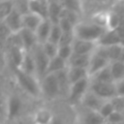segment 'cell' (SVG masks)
Returning <instances> with one entry per match:
<instances>
[{
    "mask_svg": "<svg viewBox=\"0 0 124 124\" xmlns=\"http://www.w3.org/2000/svg\"><path fill=\"white\" fill-rule=\"evenodd\" d=\"M98 44L90 41H85V40H80L75 38L72 47H73V52L75 54H81V55H91L97 48Z\"/></svg>",
    "mask_w": 124,
    "mask_h": 124,
    "instance_id": "ba28073f",
    "label": "cell"
},
{
    "mask_svg": "<svg viewBox=\"0 0 124 124\" xmlns=\"http://www.w3.org/2000/svg\"><path fill=\"white\" fill-rule=\"evenodd\" d=\"M60 18H65V19L69 20L74 26H76L79 22L78 12L72 10V9H68V8H63V10L61 12Z\"/></svg>",
    "mask_w": 124,
    "mask_h": 124,
    "instance_id": "83f0119b",
    "label": "cell"
},
{
    "mask_svg": "<svg viewBox=\"0 0 124 124\" xmlns=\"http://www.w3.org/2000/svg\"><path fill=\"white\" fill-rule=\"evenodd\" d=\"M107 30V28L93 22L92 20L79 21L74 28V35L77 39L98 43Z\"/></svg>",
    "mask_w": 124,
    "mask_h": 124,
    "instance_id": "6da1fadb",
    "label": "cell"
},
{
    "mask_svg": "<svg viewBox=\"0 0 124 124\" xmlns=\"http://www.w3.org/2000/svg\"><path fill=\"white\" fill-rule=\"evenodd\" d=\"M109 65L108 67H106L105 69L101 70L100 72H98L93 77L89 78V79L90 80H94V81H99V82H114L113 78H112L111 72H110Z\"/></svg>",
    "mask_w": 124,
    "mask_h": 124,
    "instance_id": "484cf974",
    "label": "cell"
},
{
    "mask_svg": "<svg viewBox=\"0 0 124 124\" xmlns=\"http://www.w3.org/2000/svg\"><path fill=\"white\" fill-rule=\"evenodd\" d=\"M63 5L58 0L49 1L48 0V19L52 23H58L61 16V12L63 10Z\"/></svg>",
    "mask_w": 124,
    "mask_h": 124,
    "instance_id": "e0dca14e",
    "label": "cell"
},
{
    "mask_svg": "<svg viewBox=\"0 0 124 124\" xmlns=\"http://www.w3.org/2000/svg\"><path fill=\"white\" fill-rule=\"evenodd\" d=\"M90 57L91 55H81V54H75L70 57L68 60V67H73V68H83L87 69L89 62H90Z\"/></svg>",
    "mask_w": 124,
    "mask_h": 124,
    "instance_id": "ffe728a7",
    "label": "cell"
},
{
    "mask_svg": "<svg viewBox=\"0 0 124 124\" xmlns=\"http://www.w3.org/2000/svg\"><path fill=\"white\" fill-rule=\"evenodd\" d=\"M14 10L13 0H0V21H4Z\"/></svg>",
    "mask_w": 124,
    "mask_h": 124,
    "instance_id": "4316f807",
    "label": "cell"
},
{
    "mask_svg": "<svg viewBox=\"0 0 124 124\" xmlns=\"http://www.w3.org/2000/svg\"><path fill=\"white\" fill-rule=\"evenodd\" d=\"M105 102H106L105 100H103L102 98H100L99 96L94 94L92 91L88 90L85 93V95L82 97L80 104H81L82 108H84L95 110V111L99 112L100 108H102V106L104 105Z\"/></svg>",
    "mask_w": 124,
    "mask_h": 124,
    "instance_id": "30bf717a",
    "label": "cell"
},
{
    "mask_svg": "<svg viewBox=\"0 0 124 124\" xmlns=\"http://www.w3.org/2000/svg\"><path fill=\"white\" fill-rule=\"evenodd\" d=\"M30 52H31V54L34 58V61H35L37 77L41 78V79H42L46 75L47 67H48V63H49V58L44 52L41 44H38L33 49L30 50Z\"/></svg>",
    "mask_w": 124,
    "mask_h": 124,
    "instance_id": "277c9868",
    "label": "cell"
},
{
    "mask_svg": "<svg viewBox=\"0 0 124 124\" xmlns=\"http://www.w3.org/2000/svg\"><path fill=\"white\" fill-rule=\"evenodd\" d=\"M17 34L20 38L22 46L26 51H30L39 44L36 33L34 31H31L26 28H22Z\"/></svg>",
    "mask_w": 124,
    "mask_h": 124,
    "instance_id": "8fae6325",
    "label": "cell"
},
{
    "mask_svg": "<svg viewBox=\"0 0 124 124\" xmlns=\"http://www.w3.org/2000/svg\"><path fill=\"white\" fill-rule=\"evenodd\" d=\"M114 83H115V88H116V95L124 96V78Z\"/></svg>",
    "mask_w": 124,
    "mask_h": 124,
    "instance_id": "f35d334b",
    "label": "cell"
},
{
    "mask_svg": "<svg viewBox=\"0 0 124 124\" xmlns=\"http://www.w3.org/2000/svg\"><path fill=\"white\" fill-rule=\"evenodd\" d=\"M25 52L26 50L20 46H13L11 47V60L13 62V64L15 65L16 69H19L21 64H22V61H23V58H24V55H25Z\"/></svg>",
    "mask_w": 124,
    "mask_h": 124,
    "instance_id": "603a6c76",
    "label": "cell"
},
{
    "mask_svg": "<svg viewBox=\"0 0 124 124\" xmlns=\"http://www.w3.org/2000/svg\"><path fill=\"white\" fill-rule=\"evenodd\" d=\"M3 22L11 34H17L23 28L22 15L16 9L6 17V19Z\"/></svg>",
    "mask_w": 124,
    "mask_h": 124,
    "instance_id": "9c48e42d",
    "label": "cell"
},
{
    "mask_svg": "<svg viewBox=\"0 0 124 124\" xmlns=\"http://www.w3.org/2000/svg\"><path fill=\"white\" fill-rule=\"evenodd\" d=\"M79 1H80V5H81V2L83 0H79ZM84 1H86V3L90 7L96 8V14H98L101 12H108V10H106V8L110 10L120 0H84Z\"/></svg>",
    "mask_w": 124,
    "mask_h": 124,
    "instance_id": "2e32d148",
    "label": "cell"
},
{
    "mask_svg": "<svg viewBox=\"0 0 124 124\" xmlns=\"http://www.w3.org/2000/svg\"><path fill=\"white\" fill-rule=\"evenodd\" d=\"M10 35H11V33L8 30V28L6 27V25L4 24V22L0 21V39L5 38V37H9Z\"/></svg>",
    "mask_w": 124,
    "mask_h": 124,
    "instance_id": "ab89813d",
    "label": "cell"
},
{
    "mask_svg": "<svg viewBox=\"0 0 124 124\" xmlns=\"http://www.w3.org/2000/svg\"><path fill=\"white\" fill-rule=\"evenodd\" d=\"M123 115H124V111H123Z\"/></svg>",
    "mask_w": 124,
    "mask_h": 124,
    "instance_id": "f6af8a7d",
    "label": "cell"
},
{
    "mask_svg": "<svg viewBox=\"0 0 124 124\" xmlns=\"http://www.w3.org/2000/svg\"><path fill=\"white\" fill-rule=\"evenodd\" d=\"M52 116L50 112L46 109H40L37 111L35 120L36 124H50L52 121Z\"/></svg>",
    "mask_w": 124,
    "mask_h": 124,
    "instance_id": "f1b7e54d",
    "label": "cell"
},
{
    "mask_svg": "<svg viewBox=\"0 0 124 124\" xmlns=\"http://www.w3.org/2000/svg\"><path fill=\"white\" fill-rule=\"evenodd\" d=\"M106 124H107V123H106ZM116 124H124V121H123V122H120V123H116Z\"/></svg>",
    "mask_w": 124,
    "mask_h": 124,
    "instance_id": "7bdbcfd3",
    "label": "cell"
},
{
    "mask_svg": "<svg viewBox=\"0 0 124 124\" xmlns=\"http://www.w3.org/2000/svg\"><path fill=\"white\" fill-rule=\"evenodd\" d=\"M52 24L53 23L49 19H44L41 22V24L39 25V27L35 31L39 44H44V43L47 42Z\"/></svg>",
    "mask_w": 124,
    "mask_h": 124,
    "instance_id": "9a60e30c",
    "label": "cell"
},
{
    "mask_svg": "<svg viewBox=\"0 0 124 124\" xmlns=\"http://www.w3.org/2000/svg\"><path fill=\"white\" fill-rule=\"evenodd\" d=\"M67 68H68L67 61L60 58L59 56H55V57L49 59L46 74H56V73L66 70Z\"/></svg>",
    "mask_w": 124,
    "mask_h": 124,
    "instance_id": "7402d4cb",
    "label": "cell"
},
{
    "mask_svg": "<svg viewBox=\"0 0 124 124\" xmlns=\"http://www.w3.org/2000/svg\"><path fill=\"white\" fill-rule=\"evenodd\" d=\"M15 9L21 15H26L29 12V0H13Z\"/></svg>",
    "mask_w": 124,
    "mask_h": 124,
    "instance_id": "1f68e13d",
    "label": "cell"
},
{
    "mask_svg": "<svg viewBox=\"0 0 124 124\" xmlns=\"http://www.w3.org/2000/svg\"><path fill=\"white\" fill-rule=\"evenodd\" d=\"M75 40V35L74 32H63L61 39L59 41L58 46H72L73 42Z\"/></svg>",
    "mask_w": 124,
    "mask_h": 124,
    "instance_id": "d590c367",
    "label": "cell"
},
{
    "mask_svg": "<svg viewBox=\"0 0 124 124\" xmlns=\"http://www.w3.org/2000/svg\"><path fill=\"white\" fill-rule=\"evenodd\" d=\"M39 1H45V2H48V0H39Z\"/></svg>",
    "mask_w": 124,
    "mask_h": 124,
    "instance_id": "ee69618b",
    "label": "cell"
},
{
    "mask_svg": "<svg viewBox=\"0 0 124 124\" xmlns=\"http://www.w3.org/2000/svg\"><path fill=\"white\" fill-rule=\"evenodd\" d=\"M73 47L72 46H58V52H57V56H59L60 58L64 59L65 61L68 62V60L70 59V57L73 55Z\"/></svg>",
    "mask_w": 124,
    "mask_h": 124,
    "instance_id": "d6a6232c",
    "label": "cell"
},
{
    "mask_svg": "<svg viewBox=\"0 0 124 124\" xmlns=\"http://www.w3.org/2000/svg\"><path fill=\"white\" fill-rule=\"evenodd\" d=\"M44 20V18H42L41 16L32 14V13H28L26 15H22V21H23V28L29 29L31 31H36L37 28L39 27V25L41 24V22Z\"/></svg>",
    "mask_w": 124,
    "mask_h": 124,
    "instance_id": "d6986e66",
    "label": "cell"
},
{
    "mask_svg": "<svg viewBox=\"0 0 124 124\" xmlns=\"http://www.w3.org/2000/svg\"><path fill=\"white\" fill-rule=\"evenodd\" d=\"M79 124H106V120L98 111L83 108L79 117Z\"/></svg>",
    "mask_w": 124,
    "mask_h": 124,
    "instance_id": "7c38bea8",
    "label": "cell"
},
{
    "mask_svg": "<svg viewBox=\"0 0 124 124\" xmlns=\"http://www.w3.org/2000/svg\"><path fill=\"white\" fill-rule=\"evenodd\" d=\"M16 76L21 88L32 96H37L41 92V84L38 83L36 77L28 75L19 69H16Z\"/></svg>",
    "mask_w": 124,
    "mask_h": 124,
    "instance_id": "7a4b0ae2",
    "label": "cell"
},
{
    "mask_svg": "<svg viewBox=\"0 0 124 124\" xmlns=\"http://www.w3.org/2000/svg\"><path fill=\"white\" fill-rule=\"evenodd\" d=\"M62 34H63V31L61 30V28H60V26L58 25V23H53L47 41L50 42V43H53V44H55V45L58 46Z\"/></svg>",
    "mask_w": 124,
    "mask_h": 124,
    "instance_id": "f546056e",
    "label": "cell"
},
{
    "mask_svg": "<svg viewBox=\"0 0 124 124\" xmlns=\"http://www.w3.org/2000/svg\"><path fill=\"white\" fill-rule=\"evenodd\" d=\"M89 90L105 101H108L116 96V88L114 82H99L90 80Z\"/></svg>",
    "mask_w": 124,
    "mask_h": 124,
    "instance_id": "3957f363",
    "label": "cell"
},
{
    "mask_svg": "<svg viewBox=\"0 0 124 124\" xmlns=\"http://www.w3.org/2000/svg\"><path fill=\"white\" fill-rule=\"evenodd\" d=\"M41 91L49 98H54L61 92L59 81L55 74H46L41 79Z\"/></svg>",
    "mask_w": 124,
    "mask_h": 124,
    "instance_id": "5b68a950",
    "label": "cell"
},
{
    "mask_svg": "<svg viewBox=\"0 0 124 124\" xmlns=\"http://www.w3.org/2000/svg\"><path fill=\"white\" fill-rule=\"evenodd\" d=\"M89 84H90L89 78L71 84L69 88V92H68L69 99L73 102H77V101L80 102L82 97L89 90Z\"/></svg>",
    "mask_w": 124,
    "mask_h": 124,
    "instance_id": "8992f818",
    "label": "cell"
},
{
    "mask_svg": "<svg viewBox=\"0 0 124 124\" xmlns=\"http://www.w3.org/2000/svg\"><path fill=\"white\" fill-rule=\"evenodd\" d=\"M109 64H110V62L106 57H104V56L100 55L99 53H97L96 51H94L91 54L90 62H89V65H88V68H87L88 77L89 78L93 77L98 72H100L101 70L108 67Z\"/></svg>",
    "mask_w": 124,
    "mask_h": 124,
    "instance_id": "52a82bcc",
    "label": "cell"
},
{
    "mask_svg": "<svg viewBox=\"0 0 124 124\" xmlns=\"http://www.w3.org/2000/svg\"><path fill=\"white\" fill-rule=\"evenodd\" d=\"M50 124H64L62 121H60L59 119H52L51 123Z\"/></svg>",
    "mask_w": 124,
    "mask_h": 124,
    "instance_id": "60d3db41",
    "label": "cell"
},
{
    "mask_svg": "<svg viewBox=\"0 0 124 124\" xmlns=\"http://www.w3.org/2000/svg\"><path fill=\"white\" fill-rule=\"evenodd\" d=\"M2 110H3V103H2V100L0 98V113L2 112Z\"/></svg>",
    "mask_w": 124,
    "mask_h": 124,
    "instance_id": "b9f144b4",
    "label": "cell"
},
{
    "mask_svg": "<svg viewBox=\"0 0 124 124\" xmlns=\"http://www.w3.org/2000/svg\"><path fill=\"white\" fill-rule=\"evenodd\" d=\"M29 12L41 16L44 19H48V2L29 0Z\"/></svg>",
    "mask_w": 124,
    "mask_h": 124,
    "instance_id": "5bb4252c",
    "label": "cell"
},
{
    "mask_svg": "<svg viewBox=\"0 0 124 124\" xmlns=\"http://www.w3.org/2000/svg\"><path fill=\"white\" fill-rule=\"evenodd\" d=\"M109 67H110V72H111L114 82L124 78V62L123 61L111 62Z\"/></svg>",
    "mask_w": 124,
    "mask_h": 124,
    "instance_id": "d4e9b609",
    "label": "cell"
},
{
    "mask_svg": "<svg viewBox=\"0 0 124 124\" xmlns=\"http://www.w3.org/2000/svg\"><path fill=\"white\" fill-rule=\"evenodd\" d=\"M67 76H68V80L70 85L78 82L81 79L87 78L88 77V73H87V69H83V68H73V67H68L67 68Z\"/></svg>",
    "mask_w": 124,
    "mask_h": 124,
    "instance_id": "ac0fdd59",
    "label": "cell"
},
{
    "mask_svg": "<svg viewBox=\"0 0 124 124\" xmlns=\"http://www.w3.org/2000/svg\"><path fill=\"white\" fill-rule=\"evenodd\" d=\"M19 70L28 74V75H32V76L37 77L35 61H34V58H33L30 51L25 52V55H24V58H23V61H22V64H21Z\"/></svg>",
    "mask_w": 124,
    "mask_h": 124,
    "instance_id": "44dd1931",
    "label": "cell"
},
{
    "mask_svg": "<svg viewBox=\"0 0 124 124\" xmlns=\"http://www.w3.org/2000/svg\"><path fill=\"white\" fill-rule=\"evenodd\" d=\"M41 46H42V48H43L44 52L46 53V55L49 59L57 56V52H58V46L57 45L47 41L44 44H41Z\"/></svg>",
    "mask_w": 124,
    "mask_h": 124,
    "instance_id": "4dcf8cb0",
    "label": "cell"
},
{
    "mask_svg": "<svg viewBox=\"0 0 124 124\" xmlns=\"http://www.w3.org/2000/svg\"><path fill=\"white\" fill-rule=\"evenodd\" d=\"M113 111H114V108H113V107H112V104H111L110 101L108 100V101H106V102L104 103V105L102 106V108H101L100 110H99V113H100L101 116L106 120Z\"/></svg>",
    "mask_w": 124,
    "mask_h": 124,
    "instance_id": "e575fe53",
    "label": "cell"
},
{
    "mask_svg": "<svg viewBox=\"0 0 124 124\" xmlns=\"http://www.w3.org/2000/svg\"><path fill=\"white\" fill-rule=\"evenodd\" d=\"M21 103L20 100L16 96H12L10 97L8 101V107H7V114L10 118H13L16 116L20 110Z\"/></svg>",
    "mask_w": 124,
    "mask_h": 124,
    "instance_id": "cb8c5ba5",
    "label": "cell"
},
{
    "mask_svg": "<svg viewBox=\"0 0 124 124\" xmlns=\"http://www.w3.org/2000/svg\"><path fill=\"white\" fill-rule=\"evenodd\" d=\"M123 121H124V115L122 112H118V111H113L106 119L107 124H116V123H120Z\"/></svg>",
    "mask_w": 124,
    "mask_h": 124,
    "instance_id": "8d00e7d4",
    "label": "cell"
},
{
    "mask_svg": "<svg viewBox=\"0 0 124 124\" xmlns=\"http://www.w3.org/2000/svg\"><path fill=\"white\" fill-rule=\"evenodd\" d=\"M97 44H98V46H111L122 45L121 39H120L119 34L116 29H114V30L108 29L105 32V34L101 37V39L98 41Z\"/></svg>",
    "mask_w": 124,
    "mask_h": 124,
    "instance_id": "4fadbf2b",
    "label": "cell"
},
{
    "mask_svg": "<svg viewBox=\"0 0 124 124\" xmlns=\"http://www.w3.org/2000/svg\"><path fill=\"white\" fill-rule=\"evenodd\" d=\"M58 25L60 26V28L63 32H74L75 26L69 20H67L65 18H60L58 21Z\"/></svg>",
    "mask_w": 124,
    "mask_h": 124,
    "instance_id": "74e56055",
    "label": "cell"
},
{
    "mask_svg": "<svg viewBox=\"0 0 124 124\" xmlns=\"http://www.w3.org/2000/svg\"><path fill=\"white\" fill-rule=\"evenodd\" d=\"M109 101L112 104L114 111H118V112L123 113V111H124V96L116 95L112 99H110Z\"/></svg>",
    "mask_w": 124,
    "mask_h": 124,
    "instance_id": "836d02e7",
    "label": "cell"
}]
</instances>
